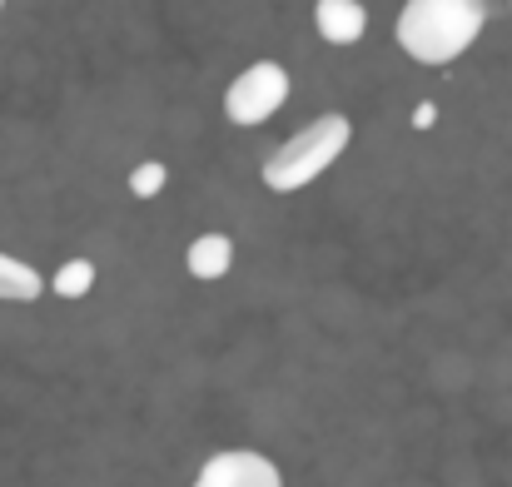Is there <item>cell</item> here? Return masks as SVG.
<instances>
[{"label": "cell", "instance_id": "52a82bcc", "mask_svg": "<svg viewBox=\"0 0 512 487\" xmlns=\"http://www.w3.org/2000/svg\"><path fill=\"white\" fill-rule=\"evenodd\" d=\"M45 294V279L15 259V254H0V304H35Z\"/></svg>", "mask_w": 512, "mask_h": 487}, {"label": "cell", "instance_id": "3957f363", "mask_svg": "<svg viewBox=\"0 0 512 487\" xmlns=\"http://www.w3.org/2000/svg\"><path fill=\"white\" fill-rule=\"evenodd\" d=\"M289 90L294 85H289V70L279 60H254V65H244L229 80L224 115H229V125H264V120H274L284 110Z\"/></svg>", "mask_w": 512, "mask_h": 487}, {"label": "cell", "instance_id": "5b68a950", "mask_svg": "<svg viewBox=\"0 0 512 487\" xmlns=\"http://www.w3.org/2000/svg\"><path fill=\"white\" fill-rule=\"evenodd\" d=\"M184 269H189V279H204V284L224 279V274L234 269V239L219 234V229L189 239V249H184Z\"/></svg>", "mask_w": 512, "mask_h": 487}, {"label": "cell", "instance_id": "30bf717a", "mask_svg": "<svg viewBox=\"0 0 512 487\" xmlns=\"http://www.w3.org/2000/svg\"><path fill=\"white\" fill-rule=\"evenodd\" d=\"M413 125H418V130H428V125H433V105H418V115H413Z\"/></svg>", "mask_w": 512, "mask_h": 487}, {"label": "cell", "instance_id": "8992f818", "mask_svg": "<svg viewBox=\"0 0 512 487\" xmlns=\"http://www.w3.org/2000/svg\"><path fill=\"white\" fill-rule=\"evenodd\" d=\"M314 25L329 45H358L363 30H368V10L353 5V0H319L314 5Z\"/></svg>", "mask_w": 512, "mask_h": 487}, {"label": "cell", "instance_id": "9c48e42d", "mask_svg": "<svg viewBox=\"0 0 512 487\" xmlns=\"http://www.w3.org/2000/svg\"><path fill=\"white\" fill-rule=\"evenodd\" d=\"M165 184H170V169L160 160H140L130 169V194H135V199H155Z\"/></svg>", "mask_w": 512, "mask_h": 487}, {"label": "cell", "instance_id": "277c9868", "mask_svg": "<svg viewBox=\"0 0 512 487\" xmlns=\"http://www.w3.org/2000/svg\"><path fill=\"white\" fill-rule=\"evenodd\" d=\"M189 487H284V473L274 458L254 448H229V453H214Z\"/></svg>", "mask_w": 512, "mask_h": 487}, {"label": "cell", "instance_id": "7a4b0ae2", "mask_svg": "<svg viewBox=\"0 0 512 487\" xmlns=\"http://www.w3.org/2000/svg\"><path fill=\"white\" fill-rule=\"evenodd\" d=\"M348 140H353V125H348V115H319V120H309L299 135H289L269 160H264V184L274 189V194H299V189H309L324 169H334L339 155L348 150Z\"/></svg>", "mask_w": 512, "mask_h": 487}, {"label": "cell", "instance_id": "ba28073f", "mask_svg": "<svg viewBox=\"0 0 512 487\" xmlns=\"http://www.w3.org/2000/svg\"><path fill=\"white\" fill-rule=\"evenodd\" d=\"M50 289H55L60 299H85V294L95 289V264H90V259H65V264L55 269Z\"/></svg>", "mask_w": 512, "mask_h": 487}, {"label": "cell", "instance_id": "6da1fadb", "mask_svg": "<svg viewBox=\"0 0 512 487\" xmlns=\"http://www.w3.org/2000/svg\"><path fill=\"white\" fill-rule=\"evenodd\" d=\"M483 25L488 10L478 0H408L393 25V40L418 65H453L458 55L473 50Z\"/></svg>", "mask_w": 512, "mask_h": 487}]
</instances>
